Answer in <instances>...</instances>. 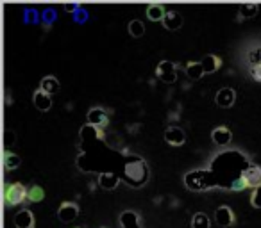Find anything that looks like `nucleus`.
<instances>
[{
  "label": "nucleus",
  "instance_id": "f257e3e1",
  "mask_svg": "<svg viewBox=\"0 0 261 228\" xmlns=\"http://www.w3.org/2000/svg\"><path fill=\"white\" fill-rule=\"evenodd\" d=\"M123 177L133 187H142L149 180V166L143 159L136 155H130L123 166Z\"/></svg>",
  "mask_w": 261,
  "mask_h": 228
},
{
  "label": "nucleus",
  "instance_id": "f03ea898",
  "mask_svg": "<svg viewBox=\"0 0 261 228\" xmlns=\"http://www.w3.org/2000/svg\"><path fill=\"white\" fill-rule=\"evenodd\" d=\"M27 196H29V191H27L25 185H22L20 182L8 184L4 187V200H6V205H9V207L20 205L22 202H25Z\"/></svg>",
  "mask_w": 261,
  "mask_h": 228
},
{
  "label": "nucleus",
  "instance_id": "7ed1b4c3",
  "mask_svg": "<svg viewBox=\"0 0 261 228\" xmlns=\"http://www.w3.org/2000/svg\"><path fill=\"white\" fill-rule=\"evenodd\" d=\"M175 64L170 61H161L160 64L156 66V75L160 80H163L165 84H174L175 79H177V72H175Z\"/></svg>",
  "mask_w": 261,
  "mask_h": 228
},
{
  "label": "nucleus",
  "instance_id": "20e7f679",
  "mask_svg": "<svg viewBox=\"0 0 261 228\" xmlns=\"http://www.w3.org/2000/svg\"><path fill=\"white\" fill-rule=\"evenodd\" d=\"M242 180L245 184V187H259L261 185V170L259 166H254V164H249V166L243 170L242 173Z\"/></svg>",
  "mask_w": 261,
  "mask_h": 228
},
{
  "label": "nucleus",
  "instance_id": "39448f33",
  "mask_svg": "<svg viewBox=\"0 0 261 228\" xmlns=\"http://www.w3.org/2000/svg\"><path fill=\"white\" fill-rule=\"evenodd\" d=\"M79 214V207L72 202H63L58 209V217L61 223H72Z\"/></svg>",
  "mask_w": 261,
  "mask_h": 228
},
{
  "label": "nucleus",
  "instance_id": "423d86ee",
  "mask_svg": "<svg viewBox=\"0 0 261 228\" xmlns=\"http://www.w3.org/2000/svg\"><path fill=\"white\" fill-rule=\"evenodd\" d=\"M88 123L95 125V127H98V128H104V127H108L109 118H108V114L104 112V109L95 107V109H91V111L88 112Z\"/></svg>",
  "mask_w": 261,
  "mask_h": 228
},
{
  "label": "nucleus",
  "instance_id": "0eeeda50",
  "mask_svg": "<svg viewBox=\"0 0 261 228\" xmlns=\"http://www.w3.org/2000/svg\"><path fill=\"white\" fill-rule=\"evenodd\" d=\"M215 221H217V224H220V226H231V224L234 223V212H232V209L227 205L218 207L217 212H215Z\"/></svg>",
  "mask_w": 261,
  "mask_h": 228
},
{
  "label": "nucleus",
  "instance_id": "6e6552de",
  "mask_svg": "<svg viewBox=\"0 0 261 228\" xmlns=\"http://www.w3.org/2000/svg\"><path fill=\"white\" fill-rule=\"evenodd\" d=\"M236 100V93L234 89H231V87H222L220 91L217 93V96H215V102H217L218 107H231L232 104H234Z\"/></svg>",
  "mask_w": 261,
  "mask_h": 228
},
{
  "label": "nucleus",
  "instance_id": "1a4fd4ad",
  "mask_svg": "<svg viewBox=\"0 0 261 228\" xmlns=\"http://www.w3.org/2000/svg\"><path fill=\"white\" fill-rule=\"evenodd\" d=\"M165 141H167L168 145H172V146H181V145H185V141H186L185 131H182V128H179V127L167 128V132H165Z\"/></svg>",
  "mask_w": 261,
  "mask_h": 228
},
{
  "label": "nucleus",
  "instance_id": "9d476101",
  "mask_svg": "<svg viewBox=\"0 0 261 228\" xmlns=\"http://www.w3.org/2000/svg\"><path fill=\"white\" fill-rule=\"evenodd\" d=\"M104 138V134H102V128L95 127V125H90L86 123L83 128H81V139L86 143H91V141H98V139Z\"/></svg>",
  "mask_w": 261,
  "mask_h": 228
},
{
  "label": "nucleus",
  "instance_id": "9b49d317",
  "mask_svg": "<svg viewBox=\"0 0 261 228\" xmlns=\"http://www.w3.org/2000/svg\"><path fill=\"white\" fill-rule=\"evenodd\" d=\"M163 25H165V29H168V30H177V29H181V25H182V16H181V13L174 11V9L167 11V15H165V18H163Z\"/></svg>",
  "mask_w": 261,
  "mask_h": 228
},
{
  "label": "nucleus",
  "instance_id": "f8f14e48",
  "mask_svg": "<svg viewBox=\"0 0 261 228\" xmlns=\"http://www.w3.org/2000/svg\"><path fill=\"white\" fill-rule=\"evenodd\" d=\"M120 224H122V228H142L140 217L135 210H123L120 214Z\"/></svg>",
  "mask_w": 261,
  "mask_h": 228
},
{
  "label": "nucleus",
  "instance_id": "ddd939ff",
  "mask_svg": "<svg viewBox=\"0 0 261 228\" xmlns=\"http://www.w3.org/2000/svg\"><path fill=\"white\" fill-rule=\"evenodd\" d=\"M15 226L16 228H34V216L29 209H22L15 216Z\"/></svg>",
  "mask_w": 261,
  "mask_h": 228
},
{
  "label": "nucleus",
  "instance_id": "4468645a",
  "mask_svg": "<svg viewBox=\"0 0 261 228\" xmlns=\"http://www.w3.org/2000/svg\"><path fill=\"white\" fill-rule=\"evenodd\" d=\"M33 102H34V105H36V109H40V111H48V109L52 107L50 94L45 93L43 89H38L36 93H34Z\"/></svg>",
  "mask_w": 261,
  "mask_h": 228
},
{
  "label": "nucleus",
  "instance_id": "2eb2a0df",
  "mask_svg": "<svg viewBox=\"0 0 261 228\" xmlns=\"http://www.w3.org/2000/svg\"><path fill=\"white\" fill-rule=\"evenodd\" d=\"M211 139H213V143H217V145H227V143H231L232 139V134L231 131H229L227 127H218L215 128L213 132H211Z\"/></svg>",
  "mask_w": 261,
  "mask_h": 228
},
{
  "label": "nucleus",
  "instance_id": "dca6fc26",
  "mask_svg": "<svg viewBox=\"0 0 261 228\" xmlns=\"http://www.w3.org/2000/svg\"><path fill=\"white\" fill-rule=\"evenodd\" d=\"M202 68H204V72L206 73H215V72H218L220 70V66H222V59L218 57V55H206V57L202 59Z\"/></svg>",
  "mask_w": 261,
  "mask_h": 228
},
{
  "label": "nucleus",
  "instance_id": "f3484780",
  "mask_svg": "<svg viewBox=\"0 0 261 228\" xmlns=\"http://www.w3.org/2000/svg\"><path fill=\"white\" fill-rule=\"evenodd\" d=\"M118 182H120V178L116 177L115 173H102L100 177H98V185H100L102 189H106V191L116 189Z\"/></svg>",
  "mask_w": 261,
  "mask_h": 228
},
{
  "label": "nucleus",
  "instance_id": "a211bd4d",
  "mask_svg": "<svg viewBox=\"0 0 261 228\" xmlns=\"http://www.w3.org/2000/svg\"><path fill=\"white\" fill-rule=\"evenodd\" d=\"M204 68H202V62L199 61H190L188 64H186V75H188V79L192 80H199L200 77L204 75Z\"/></svg>",
  "mask_w": 261,
  "mask_h": 228
},
{
  "label": "nucleus",
  "instance_id": "6ab92c4d",
  "mask_svg": "<svg viewBox=\"0 0 261 228\" xmlns=\"http://www.w3.org/2000/svg\"><path fill=\"white\" fill-rule=\"evenodd\" d=\"M2 162H4V168L8 171H13V170H16V168L20 166V157L16 155L15 152H9V150H6L4 152V157H2Z\"/></svg>",
  "mask_w": 261,
  "mask_h": 228
},
{
  "label": "nucleus",
  "instance_id": "aec40b11",
  "mask_svg": "<svg viewBox=\"0 0 261 228\" xmlns=\"http://www.w3.org/2000/svg\"><path fill=\"white\" fill-rule=\"evenodd\" d=\"M165 15H167V11H165V8L161 4H150L149 8H147V16H149L152 22H158V20L163 22Z\"/></svg>",
  "mask_w": 261,
  "mask_h": 228
},
{
  "label": "nucleus",
  "instance_id": "412c9836",
  "mask_svg": "<svg viewBox=\"0 0 261 228\" xmlns=\"http://www.w3.org/2000/svg\"><path fill=\"white\" fill-rule=\"evenodd\" d=\"M40 89H43L45 93H48V94L58 93V91H59V80L56 79V77H45V79L41 80Z\"/></svg>",
  "mask_w": 261,
  "mask_h": 228
},
{
  "label": "nucleus",
  "instance_id": "4be33fe9",
  "mask_svg": "<svg viewBox=\"0 0 261 228\" xmlns=\"http://www.w3.org/2000/svg\"><path fill=\"white\" fill-rule=\"evenodd\" d=\"M129 34L135 38H140L145 34V25H143V22H140V20H133V22H129Z\"/></svg>",
  "mask_w": 261,
  "mask_h": 228
},
{
  "label": "nucleus",
  "instance_id": "5701e85b",
  "mask_svg": "<svg viewBox=\"0 0 261 228\" xmlns=\"http://www.w3.org/2000/svg\"><path fill=\"white\" fill-rule=\"evenodd\" d=\"M257 11H259L257 4H243V6H240V16H242V18H254V16L257 15Z\"/></svg>",
  "mask_w": 261,
  "mask_h": 228
},
{
  "label": "nucleus",
  "instance_id": "b1692460",
  "mask_svg": "<svg viewBox=\"0 0 261 228\" xmlns=\"http://www.w3.org/2000/svg\"><path fill=\"white\" fill-rule=\"evenodd\" d=\"M192 226L193 228H210V217L204 212H197L192 219Z\"/></svg>",
  "mask_w": 261,
  "mask_h": 228
},
{
  "label": "nucleus",
  "instance_id": "393cba45",
  "mask_svg": "<svg viewBox=\"0 0 261 228\" xmlns=\"http://www.w3.org/2000/svg\"><path fill=\"white\" fill-rule=\"evenodd\" d=\"M29 202H34V203H38V202H41V200L45 198V191H43V187H40V185H33V187L29 189Z\"/></svg>",
  "mask_w": 261,
  "mask_h": 228
},
{
  "label": "nucleus",
  "instance_id": "a878e982",
  "mask_svg": "<svg viewBox=\"0 0 261 228\" xmlns=\"http://www.w3.org/2000/svg\"><path fill=\"white\" fill-rule=\"evenodd\" d=\"M250 203L256 209H261V185L256 189H252V194H250Z\"/></svg>",
  "mask_w": 261,
  "mask_h": 228
},
{
  "label": "nucleus",
  "instance_id": "bb28decb",
  "mask_svg": "<svg viewBox=\"0 0 261 228\" xmlns=\"http://www.w3.org/2000/svg\"><path fill=\"white\" fill-rule=\"evenodd\" d=\"M249 61L252 66L261 64V48H256V50H250L249 52Z\"/></svg>",
  "mask_w": 261,
  "mask_h": 228
},
{
  "label": "nucleus",
  "instance_id": "cd10ccee",
  "mask_svg": "<svg viewBox=\"0 0 261 228\" xmlns=\"http://www.w3.org/2000/svg\"><path fill=\"white\" fill-rule=\"evenodd\" d=\"M252 79L254 80H257V82H261V64H257V66H252Z\"/></svg>",
  "mask_w": 261,
  "mask_h": 228
},
{
  "label": "nucleus",
  "instance_id": "c85d7f7f",
  "mask_svg": "<svg viewBox=\"0 0 261 228\" xmlns=\"http://www.w3.org/2000/svg\"><path fill=\"white\" fill-rule=\"evenodd\" d=\"M65 9H66V11H75V9H77V4H65Z\"/></svg>",
  "mask_w": 261,
  "mask_h": 228
},
{
  "label": "nucleus",
  "instance_id": "c756f323",
  "mask_svg": "<svg viewBox=\"0 0 261 228\" xmlns=\"http://www.w3.org/2000/svg\"><path fill=\"white\" fill-rule=\"evenodd\" d=\"M77 228H83V226H77Z\"/></svg>",
  "mask_w": 261,
  "mask_h": 228
}]
</instances>
